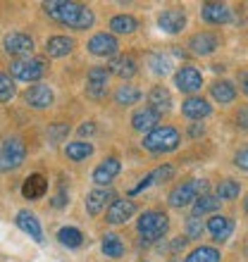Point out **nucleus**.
I'll use <instances>...</instances> for the list:
<instances>
[{
  "mask_svg": "<svg viewBox=\"0 0 248 262\" xmlns=\"http://www.w3.org/2000/svg\"><path fill=\"white\" fill-rule=\"evenodd\" d=\"M167 229H170V217L165 212H158V210H148L136 222V231L146 243H153V241H158V238H162L167 234Z\"/></svg>",
  "mask_w": 248,
  "mask_h": 262,
  "instance_id": "f03ea898",
  "label": "nucleus"
},
{
  "mask_svg": "<svg viewBox=\"0 0 248 262\" xmlns=\"http://www.w3.org/2000/svg\"><path fill=\"white\" fill-rule=\"evenodd\" d=\"M112 198H115V195H112V191H108V188L91 191V193L86 195V210H89V214H100Z\"/></svg>",
  "mask_w": 248,
  "mask_h": 262,
  "instance_id": "b1692460",
  "label": "nucleus"
},
{
  "mask_svg": "<svg viewBox=\"0 0 248 262\" xmlns=\"http://www.w3.org/2000/svg\"><path fill=\"white\" fill-rule=\"evenodd\" d=\"M200 14H203V19L208 24H227L232 19V10L224 3H205Z\"/></svg>",
  "mask_w": 248,
  "mask_h": 262,
  "instance_id": "6ab92c4d",
  "label": "nucleus"
},
{
  "mask_svg": "<svg viewBox=\"0 0 248 262\" xmlns=\"http://www.w3.org/2000/svg\"><path fill=\"white\" fill-rule=\"evenodd\" d=\"M174 83H177V89L181 91V93H196V91H200V86H203V74H200L196 67H181L177 74H174Z\"/></svg>",
  "mask_w": 248,
  "mask_h": 262,
  "instance_id": "1a4fd4ad",
  "label": "nucleus"
},
{
  "mask_svg": "<svg viewBox=\"0 0 248 262\" xmlns=\"http://www.w3.org/2000/svg\"><path fill=\"white\" fill-rule=\"evenodd\" d=\"M138 72V64L131 55H119L110 62V74L119 76V79H131Z\"/></svg>",
  "mask_w": 248,
  "mask_h": 262,
  "instance_id": "4be33fe9",
  "label": "nucleus"
},
{
  "mask_svg": "<svg viewBox=\"0 0 248 262\" xmlns=\"http://www.w3.org/2000/svg\"><path fill=\"white\" fill-rule=\"evenodd\" d=\"M189 48H191V53H196V55H210V53H215V50L220 48V38L215 34H210V31H200V34L191 36Z\"/></svg>",
  "mask_w": 248,
  "mask_h": 262,
  "instance_id": "4468645a",
  "label": "nucleus"
},
{
  "mask_svg": "<svg viewBox=\"0 0 248 262\" xmlns=\"http://www.w3.org/2000/svg\"><path fill=\"white\" fill-rule=\"evenodd\" d=\"M208 191V184L203 179H191V181H181L179 186L172 188V193H170V205L172 207H186L196 203L198 195H205Z\"/></svg>",
  "mask_w": 248,
  "mask_h": 262,
  "instance_id": "20e7f679",
  "label": "nucleus"
},
{
  "mask_svg": "<svg viewBox=\"0 0 248 262\" xmlns=\"http://www.w3.org/2000/svg\"><path fill=\"white\" fill-rule=\"evenodd\" d=\"M151 177H153V184H162V181H170L174 177V167L172 165H162V167H158L155 172H151Z\"/></svg>",
  "mask_w": 248,
  "mask_h": 262,
  "instance_id": "4c0bfd02",
  "label": "nucleus"
},
{
  "mask_svg": "<svg viewBox=\"0 0 248 262\" xmlns=\"http://www.w3.org/2000/svg\"><path fill=\"white\" fill-rule=\"evenodd\" d=\"M72 48H74V41L69 36H50L46 41V55L50 57H65L72 53Z\"/></svg>",
  "mask_w": 248,
  "mask_h": 262,
  "instance_id": "5701e85b",
  "label": "nucleus"
},
{
  "mask_svg": "<svg viewBox=\"0 0 248 262\" xmlns=\"http://www.w3.org/2000/svg\"><path fill=\"white\" fill-rule=\"evenodd\" d=\"M158 27L167 34H179L186 27V12L184 10H165L158 17Z\"/></svg>",
  "mask_w": 248,
  "mask_h": 262,
  "instance_id": "2eb2a0df",
  "label": "nucleus"
},
{
  "mask_svg": "<svg viewBox=\"0 0 248 262\" xmlns=\"http://www.w3.org/2000/svg\"><path fill=\"white\" fill-rule=\"evenodd\" d=\"M46 191H48V179H46L43 174H31V177H27L24 184H22V195H24L27 200L43 198Z\"/></svg>",
  "mask_w": 248,
  "mask_h": 262,
  "instance_id": "f3484780",
  "label": "nucleus"
},
{
  "mask_svg": "<svg viewBox=\"0 0 248 262\" xmlns=\"http://www.w3.org/2000/svg\"><path fill=\"white\" fill-rule=\"evenodd\" d=\"M208 231L213 234L215 241L224 243L232 236V231H234V222L229 220V217H224V214H213L208 220Z\"/></svg>",
  "mask_w": 248,
  "mask_h": 262,
  "instance_id": "a211bd4d",
  "label": "nucleus"
},
{
  "mask_svg": "<svg viewBox=\"0 0 248 262\" xmlns=\"http://www.w3.org/2000/svg\"><path fill=\"white\" fill-rule=\"evenodd\" d=\"M189 134H191V136H193V138H196V136H203V126H198V124H193V126H191V129H189Z\"/></svg>",
  "mask_w": 248,
  "mask_h": 262,
  "instance_id": "de8ad7c7",
  "label": "nucleus"
},
{
  "mask_svg": "<svg viewBox=\"0 0 248 262\" xmlns=\"http://www.w3.org/2000/svg\"><path fill=\"white\" fill-rule=\"evenodd\" d=\"M186 241H189V238H174V241H172V250H181L186 246Z\"/></svg>",
  "mask_w": 248,
  "mask_h": 262,
  "instance_id": "49530a36",
  "label": "nucleus"
},
{
  "mask_svg": "<svg viewBox=\"0 0 248 262\" xmlns=\"http://www.w3.org/2000/svg\"><path fill=\"white\" fill-rule=\"evenodd\" d=\"M210 96L217 100L220 105H227V103H234L236 98V86L232 81H215L213 86H210Z\"/></svg>",
  "mask_w": 248,
  "mask_h": 262,
  "instance_id": "393cba45",
  "label": "nucleus"
},
{
  "mask_svg": "<svg viewBox=\"0 0 248 262\" xmlns=\"http://www.w3.org/2000/svg\"><path fill=\"white\" fill-rule=\"evenodd\" d=\"M43 10L57 19L60 24H67V27L76 29V31H84V29L93 27V12H91L86 5H79V3H65V0H50L43 5Z\"/></svg>",
  "mask_w": 248,
  "mask_h": 262,
  "instance_id": "f257e3e1",
  "label": "nucleus"
},
{
  "mask_svg": "<svg viewBox=\"0 0 248 262\" xmlns=\"http://www.w3.org/2000/svg\"><path fill=\"white\" fill-rule=\"evenodd\" d=\"M184 262H220V250L210 248V246H200L186 255Z\"/></svg>",
  "mask_w": 248,
  "mask_h": 262,
  "instance_id": "c756f323",
  "label": "nucleus"
},
{
  "mask_svg": "<svg viewBox=\"0 0 248 262\" xmlns=\"http://www.w3.org/2000/svg\"><path fill=\"white\" fill-rule=\"evenodd\" d=\"M239 193H241V184L234 179H222L220 184H217V198L220 200H234L239 198Z\"/></svg>",
  "mask_w": 248,
  "mask_h": 262,
  "instance_id": "2f4dec72",
  "label": "nucleus"
},
{
  "mask_svg": "<svg viewBox=\"0 0 248 262\" xmlns=\"http://www.w3.org/2000/svg\"><path fill=\"white\" fill-rule=\"evenodd\" d=\"M65 155L74 162H81V160L91 158L93 155V145L89 141H74V143H67L65 145Z\"/></svg>",
  "mask_w": 248,
  "mask_h": 262,
  "instance_id": "bb28decb",
  "label": "nucleus"
},
{
  "mask_svg": "<svg viewBox=\"0 0 248 262\" xmlns=\"http://www.w3.org/2000/svg\"><path fill=\"white\" fill-rule=\"evenodd\" d=\"M14 222H17V227H19L24 234L31 236L36 243L43 241V229H41V224H38V220H36V217L29 212V210H19V212H17V220H14Z\"/></svg>",
  "mask_w": 248,
  "mask_h": 262,
  "instance_id": "aec40b11",
  "label": "nucleus"
},
{
  "mask_svg": "<svg viewBox=\"0 0 248 262\" xmlns=\"http://www.w3.org/2000/svg\"><path fill=\"white\" fill-rule=\"evenodd\" d=\"M103 253H105V257H122L124 255V243L119 241L117 234L103 236Z\"/></svg>",
  "mask_w": 248,
  "mask_h": 262,
  "instance_id": "473e14b6",
  "label": "nucleus"
},
{
  "mask_svg": "<svg viewBox=\"0 0 248 262\" xmlns=\"http://www.w3.org/2000/svg\"><path fill=\"white\" fill-rule=\"evenodd\" d=\"M160 115L158 110H153V107H143V110H136L134 112V117H131V126L134 131H141V134H151L153 129H158L160 124Z\"/></svg>",
  "mask_w": 248,
  "mask_h": 262,
  "instance_id": "f8f14e48",
  "label": "nucleus"
},
{
  "mask_svg": "<svg viewBox=\"0 0 248 262\" xmlns=\"http://www.w3.org/2000/svg\"><path fill=\"white\" fill-rule=\"evenodd\" d=\"M148 64L153 67V72L155 74H170V69H172V62H170V57H162V55H153L151 60H148Z\"/></svg>",
  "mask_w": 248,
  "mask_h": 262,
  "instance_id": "c9c22d12",
  "label": "nucleus"
},
{
  "mask_svg": "<svg viewBox=\"0 0 248 262\" xmlns=\"http://www.w3.org/2000/svg\"><path fill=\"white\" fill-rule=\"evenodd\" d=\"M3 48L10 53V55H19V57H31V50H34V38L22 31H12V34L5 36L3 41Z\"/></svg>",
  "mask_w": 248,
  "mask_h": 262,
  "instance_id": "6e6552de",
  "label": "nucleus"
},
{
  "mask_svg": "<svg viewBox=\"0 0 248 262\" xmlns=\"http://www.w3.org/2000/svg\"><path fill=\"white\" fill-rule=\"evenodd\" d=\"M243 210L248 212V195H246V200H243Z\"/></svg>",
  "mask_w": 248,
  "mask_h": 262,
  "instance_id": "09e8293b",
  "label": "nucleus"
},
{
  "mask_svg": "<svg viewBox=\"0 0 248 262\" xmlns=\"http://www.w3.org/2000/svg\"><path fill=\"white\" fill-rule=\"evenodd\" d=\"M179 143H181L179 131L167 124L158 126V129H153L151 134L143 136V148L151 152H172L179 148Z\"/></svg>",
  "mask_w": 248,
  "mask_h": 262,
  "instance_id": "7ed1b4c3",
  "label": "nucleus"
},
{
  "mask_svg": "<svg viewBox=\"0 0 248 262\" xmlns=\"http://www.w3.org/2000/svg\"><path fill=\"white\" fill-rule=\"evenodd\" d=\"M89 50L98 57H112V55H117L119 43L112 34H96L89 41Z\"/></svg>",
  "mask_w": 248,
  "mask_h": 262,
  "instance_id": "9b49d317",
  "label": "nucleus"
},
{
  "mask_svg": "<svg viewBox=\"0 0 248 262\" xmlns=\"http://www.w3.org/2000/svg\"><path fill=\"white\" fill-rule=\"evenodd\" d=\"M203 231H205V227H203V222H200L196 214L186 217V238H189V241H198V238H203Z\"/></svg>",
  "mask_w": 248,
  "mask_h": 262,
  "instance_id": "f704fd0d",
  "label": "nucleus"
},
{
  "mask_svg": "<svg viewBox=\"0 0 248 262\" xmlns=\"http://www.w3.org/2000/svg\"><path fill=\"white\" fill-rule=\"evenodd\" d=\"M136 212V205H134V200H112L110 207H108V212H105V222H110V224H124V222H129Z\"/></svg>",
  "mask_w": 248,
  "mask_h": 262,
  "instance_id": "9d476101",
  "label": "nucleus"
},
{
  "mask_svg": "<svg viewBox=\"0 0 248 262\" xmlns=\"http://www.w3.org/2000/svg\"><path fill=\"white\" fill-rule=\"evenodd\" d=\"M108 76H110V69L91 67L89 76H86V96L93 98V100L105 98V93H108Z\"/></svg>",
  "mask_w": 248,
  "mask_h": 262,
  "instance_id": "0eeeda50",
  "label": "nucleus"
},
{
  "mask_svg": "<svg viewBox=\"0 0 248 262\" xmlns=\"http://www.w3.org/2000/svg\"><path fill=\"white\" fill-rule=\"evenodd\" d=\"M24 158H27V145L22 138H5L0 143V172L17 169Z\"/></svg>",
  "mask_w": 248,
  "mask_h": 262,
  "instance_id": "39448f33",
  "label": "nucleus"
},
{
  "mask_svg": "<svg viewBox=\"0 0 248 262\" xmlns=\"http://www.w3.org/2000/svg\"><path fill=\"white\" fill-rule=\"evenodd\" d=\"M67 134H69V126L67 124H55L53 129H50V138H53L55 143L60 141L62 136H67Z\"/></svg>",
  "mask_w": 248,
  "mask_h": 262,
  "instance_id": "ea45409f",
  "label": "nucleus"
},
{
  "mask_svg": "<svg viewBox=\"0 0 248 262\" xmlns=\"http://www.w3.org/2000/svg\"><path fill=\"white\" fill-rule=\"evenodd\" d=\"M236 124L241 126L243 131H248V105H243L241 110L236 112Z\"/></svg>",
  "mask_w": 248,
  "mask_h": 262,
  "instance_id": "a19ab883",
  "label": "nucleus"
},
{
  "mask_svg": "<svg viewBox=\"0 0 248 262\" xmlns=\"http://www.w3.org/2000/svg\"><path fill=\"white\" fill-rule=\"evenodd\" d=\"M239 81H241V91L248 96V69H246V72H241V76H239Z\"/></svg>",
  "mask_w": 248,
  "mask_h": 262,
  "instance_id": "a18cd8bd",
  "label": "nucleus"
},
{
  "mask_svg": "<svg viewBox=\"0 0 248 262\" xmlns=\"http://www.w3.org/2000/svg\"><path fill=\"white\" fill-rule=\"evenodd\" d=\"M57 241H60L62 246H67V248H79L84 243V234L74 227H65L57 231Z\"/></svg>",
  "mask_w": 248,
  "mask_h": 262,
  "instance_id": "7c9ffc66",
  "label": "nucleus"
},
{
  "mask_svg": "<svg viewBox=\"0 0 248 262\" xmlns=\"http://www.w3.org/2000/svg\"><path fill=\"white\" fill-rule=\"evenodd\" d=\"M148 103H151L153 110H158L160 115L165 110H170V105H172V96H170V91L165 86H153L151 93H148Z\"/></svg>",
  "mask_w": 248,
  "mask_h": 262,
  "instance_id": "a878e982",
  "label": "nucleus"
},
{
  "mask_svg": "<svg viewBox=\"0 0 248 262\" xmlns=\"http://www.w3.org/2000/svg\"><path fill=\"white\" fill-rule=\"evenodd\" d=\"M93 131H96V126H93V122H86V124H84V126H79V134H81V136H91Z\"/></svg>",
  "mask_w": 248,
  "mask_h": 262,
  "instance_id": "c03bdc74",
  "label": "nucleus"
},
{
  "mask_svg": "<svg viewBox=\"0 0 248 262\" xmlns=\"http://www.w3.org/2000/svg\"><path fill=\"white\" fill-rule=\"evenodd\" d=\"M141 100V91L136 89V86H129V83H124V86H119L117 91H115V103L117 105H134Z\"/></svg>",
  "mask_w": 248,
  "mask_h": 262,
  "instance_id": "c85d7f7f",
  "label": "nucleus"
},
{
  "mask_svg": "<svg viewBox=\"0 0 248 262\" xmlns=\"http://www.w3.org/2000/svg\"><path fill=\"white\" fill-rule=\"evenodd\" d=\"M148 186H153V177H151V174H148V177H146V179L141 181L138 186H134V188H131L129 193H131V195H136V193H141V191H143V188H148Z\"/></svg>",
  "mask_w": 248,
  "mask_h": 262,
  "instance_id": "37998d69",
  "label": "nucleus"
},
{
  "mask_svg": "<svg viewBox=\"0 0 248 262\" xmlns=\"http://www.w3.org/2000/svg\"><path fill=\"white\" fill-rule=\"evenodd\" d=\"M10 72L19 81H36L43 76L46 67H43V60H36V57H17L10 64Z\"/></svg>",
  "mask_w": 248,
  "mask_h": 262,
  "instance_id": "423d86ee",
  "label": "nucleus"
},
{
  "mask_svg": "<svg viewBox=\"0 0 248 262\" xmlns=\"http://www.w3.org/2000/svg\"><path fill=\"white\" fill-rule=\"evenodd\" d=\"M24 100L27 105H31L34 110H43V107H50L53 105V91L46 83H36L24 93Z\"/></svg>",
  "mask_w": 248,
  "mask_h": 262,
  "instance_id": "ddd939ff",
  "label": "nucleus"
},
{
  "mask_svg": "<svg viewBox=\"0 0 248 262\" xmlns=\"http://www.w3.org/2000/svg\"><path fill=\"white\" fill-rule=\"evenodd\" d=\"M181 112L189 119H203L213 112V105L208 103L205 98H186L184 103H181Z\"/></svg>",
  "mask_w": 248,
  "mask_h": 262,
  "instance_id": "412c9836",
  "label": "nucleus"
},
{
  "mask_svg": "<svg viewBox=\"0 0 248 262\" xmlns=\"http://www.w3.org/2000/svg\"><path fill=\"white\" fill-rule=\"evenodd\" d=\"M10 98H14V83L10 76L0 72V103H7Z\"/></svg>",
  "mask_w": 248,
  "mask_h": 262,
  "instance_id": "e433bc0d",
  "label": "nucleus"
},
{
  "mask_svg": "<svg viewBox=\"0 0 248 262\" xmlns=\"http://www.w3.org/2000/svg\"><path fill=\"white\" fill-rule=\"evenodd\" d=\"M119 169H122V165H119L117 158L103 160V162L93 169V181H96L98 186H108V184H110V181L119 174Z\"/></svg>",
  "mask_w": 248,
  "mask_h": 262,
  "instance_id": "dca6fc26",
  "label": "nucleus"
},
{
  "mask_svg": "<svg viewBox=\"0 0 248 262\" xmlns=\"http://www.w3.org/2000/svg\"><path fill=\"white\" fill-rule=\"evenodd\" d=\"M222 200L217 198V195H200L196 203H193V214L196 217H200V214H205V212H215L217 207H220Z\"/></svg>",
  "mask_w": 248,
  "mask_h": 262,
  "instance_id": "72a5a7b5",
  "label": "nucleus"
},
{
  "mask_svg": "<svg viewBox=\"0 0 248 262\" xmlns=\"http://www.w3.org/2000/svg\"><path fill=\"white\" fill-rule=\"evenodd\" d=\"M234 165L243 172H248V148H241V150L234 155Z\"/></svg>",
  "mask_w": 248,
  "mask_h": 262,
  "instance_id": "58836bf2",
  "label": "nucleus"
},
{
  "mask_svg": "<svg viewBox=\"0 0 248 262\" xmlns=\"http://www.w3.org/2000/svg\"><path fill=\"white\" fill-rule=\"evenodd\" d=\"M110 29L115 34H134L138 29V21L131 14H115L110 19Z\"/></svg>",
  "mask_w": 248,
  "mask_h": 262,
  "instance_id": "cd10ccee",
  "label": "nucleus"
},
{
  "mask_svg": "<svg viewBox=\"0 0 248 262\" xmlns=\"http://www.w3.org/2000/svg\"><path fill=\"white\" fill-rule=\"evenodd\" d=\"M67 191H65V188H60V193L55 195V198H53V207H65L67 205Z\"/></svg>",
  "mask_w": 248,
  "mask_h": 262,
  "instance_id": "79ce46f5",
  "label": "nucleus"
}]
</instances>
